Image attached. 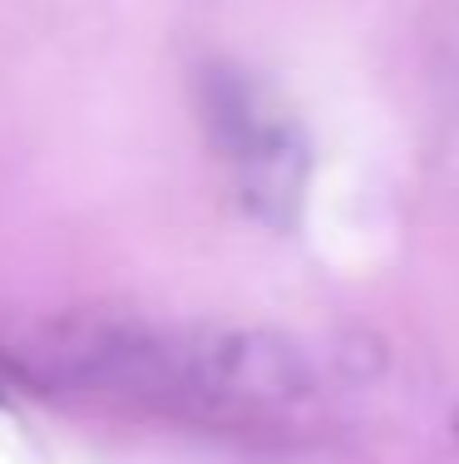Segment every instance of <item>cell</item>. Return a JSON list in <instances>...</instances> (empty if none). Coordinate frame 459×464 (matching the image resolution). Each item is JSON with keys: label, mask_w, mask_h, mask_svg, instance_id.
<instances>
[{"label": "cell", "mask_w": 459, "mask_h": 464, "mask_svg": "<svg viewBox=\"0 0 459 464\" xmlns=\"http://www.w3.org/2000/svg\"><path fill=\"white\" fill-rule=\"evenodd\" d=\"M316 371L297 341L257 326H153L144 415L237 435H282L311 420Z\"/></svg>", "instance_id": "1"}, {"label": "cell", "mask_w": 459, "mask_h": 464, "mask_svg": "<svg viewBox=\"0 0 459 464\" xmlns=\"http://www.w3.org/2000/svg\"><path fill=\"white\" fill-rule=\"evenodd\" d=\"M203 119L223 153L243 208L267 227H292L301 218L311 149L301 124L267 84L243 70H207L203 80Z\"/></svg>", "instance_id": "2"}, {"label": "cell", "mask_w": 459, "mask_h": 464, "mask_svg": "<svg viewBox=\"0 0 459 464\" xmlns=\"http://www.w3.org/2000/svg\"><path fill=\"white\" fill-rule=\"evenodd\" d=\"M0 391H5V385H0Z\"/></svg>", "instance_id": "3"}]
</instances>
